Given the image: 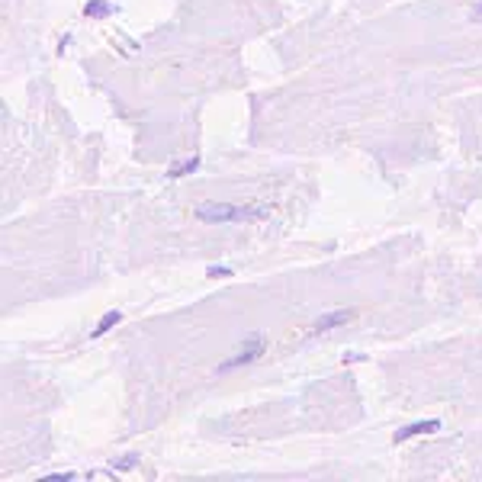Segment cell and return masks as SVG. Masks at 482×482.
<instances>
[{
  "mask_svg": "<svg viewBox=\"0 0 482 482\" xmlns=\"http://www.w3.org/2000/svg\"><path fill=\"white\" fill-rule=\"evenodd\" d=\"M267 206H232V203H203L196 209L200 222H251V219H267Z\"/></svg>",
  "mask_w": 482,
  "mask_h": 482,
  "instance_id": "obj_1",
  "label": "cell"
},
{
  "mask_svg": "<svg viewBox=\"0 0 482 482\" xmlns=\"http://www.w3.org/2000/svg\"><path fill=\"white\" fill-rule=\"evenodd\" d=\"M264 347H267L264 334H251V347H241L238 354H235V357H228V360L222 363V367H219V370H235V367H245V363L257 360V357L264 354Z\"/></svg>",
  "mask_w": 482,
  "mask_h": 482,
  "instance_id": "obj_2",
  "label": "cell"
},
{
  "mask_svg": "<svg viewBox=\"0 0 482 482\" xmlns=\"http://www.w3.org/2000/svg\"><path fill=\"white\" fill-rule=\"evenodd\" d=\"M434 431H441V422H437V418H431V422L405 424L402 431H396V444H405V441H412V437H418V434H434Z\"/></svg>",
  "mask_w": 482,
  "mask_h": 482,
  "instance_id": "obj_3",
  "label": "cell"
},
{
  "mask_svg": "<svg viewBox=\"0 0 482 482\" xmlns=\"http://www.w3.org/2000/svg\"><path fill=\"white\" fill-rule=\"evenodd\" d=\"M351 318H354V312H347V309L332 312V315L318 318V322H315V332H332V328H338V325H347Z\"/></svg>",
  "mask_w": 482,
  "mask_h": 482,
  "instance_id": "obj_4",
  "label": "cell"
},
{
  "mask_svg": "<svg viewBox=\"0 0 482 482\" xmlns=\"http://www.w3.org/2000/svg\"><path fill=\"white\" fill-rule=\"evenodd\" d=\"M122 322V312H106L103 318H100V325L97 328H93V338H100V334H106L110 332V328H113V325H119Z\"/></svg>",
  "mask_w": 482,
  "mask_h": 482,
  "instance_id": "obj_5",
  "label": "cell"
},
{
  "mask_svg": "<svg viewBox=\"0 0 482 482\" xmlns=\"http://www.w3.org/2000/svg\"><path fill=\"white\" fill-rule=\"evenodd\" d=\"M87 16H113V4H106V0H91L87 7H84Z\"/></svg>",
  "mask_w": 482,
  "mask_h": 482,
  "instance_id": "obj_6",
  "label": "cell"
},
{
  "mask_svg": "<svg viewBox=\"0 0 482 482\" xmlns=\"http://www.w3.org/2000/svg\"><path fill=\"white\" fill-rule=\"evenodd\" d=\"M196 167H200V158H187L183 161V164H177V167H171V171H167V177H183V174H190V171H196Z\"/></svg>",
  "mask_w": 482,
  "mask_h": 482,
  "instance_id": "obj_7",
  "label": "cell"
},
{
  "mask_svg": "<svg viewBox=\"0 0 482 482\" xmlns=\"http://www.w3.org/2000/svg\"><path fill=\"white\" fill-rule=\"evenodd\" d=\"M136 463H138V453H126V457L113 460V469H116V473H129Z\"/></svg>",
  "mask_w": 482,
  "mask_h": 482,
  "instance_id": "obj_8",
  "label": "cell"
},
{
  "mask_svg": "<svg viewBox=\"0 0 482 482\" xmlns=\"http://www.w3.org/2000/svg\"><path fill=\"white\" fill-rule=\"evenodd\" d=\"M473 20H479V23H482V0H479V4H476V10H473Z\"/></svg>",
  "mask_w": 482,
  "mask_h": 482,
  "instance_id": "obj_9",
  "label": "cell"
}]
</instances>
